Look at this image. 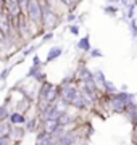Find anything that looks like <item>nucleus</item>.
I'll list each match as a JSON object with an SVG mask.
<instances>
[{"label":"nucleus","mask_w":137,"mask_h":145,"mask_svg":"<svg viewBox=\"0 0 137 145\" xmlns=\"http://www.w3.org/2000/svg\"><path fill=\"white\" fill-rule=\"evenodd\" d=\"M24 15H26L27 21L31 23L36 37L39 36L40 32H44V27H42L44 10H42V3H40V0H29V2H27L26 10H24Z\"/></svg>","instance_id":"1"},{"label":"nucleus","mask_w":137,"mask_h":145,"mask_svg":"<svg viewBox=\"0 0 137 145\" xmlns=\"http://www.w3.org/2000/svg\"><path fill=\"white\" fill-rule=\"evenodd\" d=\"M134 100V93H129L126 90H121V92H116L113 95H106V102H108V106H110L111 113L116 114H124L126 111V106L129 102Z\"/></svg>","instance_id":"2"},{"label":"nucleus","mask_w":137,"mask_h":145,"mask_svg":"<svg viewBox=\"0 0 137 145\" xmlns=\"http://www.w3.org/2000/svg\"><path fill=\"white\" fill-rule=\"evenodd\" d=\"M58 87H60V100H63L65 103H68L69 106H71V103L79 97V93H81V89L76 86V82L58 84Z\"/></svg>","instance_id":"3"},{"label":"nucleus","mask_w":137,"mask_h":145,"mask_svg":"<svg viewBox=\"0 0 137 145\" xmlns=\"http://www.w3.org/2000/svg\"><path fill=\"white\" fill-rule=\"evenodd\" d=\"M7 11H8V15L15 20L18 18L20 15H23V8L20 5V2L18 0H7Z\"/></svg>","instance_id":"4"},{"label":"nucleus","mask_w":137,"mask_h":145,"mask_svg":"<svg viewBox=\"0 0 137 145\" xmlns=\"http://www.w3.org/2000/svg\"><path fill=\"white\" fill-rule=\"evenodd\" d=\"M57 140L53 139V135L47 134L45 131H39L37 132V137H36V145H55Z\"/></svg>","instance_id":"5"},{"label":"nucleus","mask_w":137,"mask_h":145,"mask_svg":"<svg viewBox=\"0 0 137 145\" xmlns=\"http://www.w3.org/2000/svg\"><path fill=\"white\" fill-rule=\"evenodd\" d=\"M94 82H95V86L99 87L100 92L105 90V86H106V82H108V79L105 78V74H103L102 69H95L94 71Z\"/></svg>","instance_id":"6"},{"label":"nucleus","mask_w":137,"mask_h":145,"mask_svg":"<svg viewBox=\"0 0 137 145\" xmlns=\"http://www.w3.org/2000/svg\"><path fill=\"white\" fill-rule=\"evenodd\" d=\"M61 55H63V48H61L60 45H55L47 52V57H45L44 63H45V65H47V63H52V61H55V60H58Z\"/></svg>","instance_id":"7"},{"label":"nucleus","mask_w":137,"mask_h":145,"mask_svg":"<svg viewBox=\"0 0 137 145\" xmlns=\"http://www.w3.org/2000/svg\"><path fill=\"white\" fill-rule=\"evenodd\" d=\"M8 121H10L13 126H23L26 124V114L21 113V111H13V113H10V116H8Z\"/></svg>","instance_id":"8"},{"label":"nucleus","mask_w":137,"mask_h":145,"mask_svg":"<svg viewBox=\"0 0 137 145\" xmlns=\"http://www.w3.org/2000/svg\"><path fill=\"white\" fill-rule=\"evenodd\" d=\"M40 123H42V119L37 118V116H34V118L27 119L26 124H24V129H26V132H36V131L40 129Z\"/></svg>","instance_id":"9"},{"label":"nucleus","mask_w":137,"mask_h":145,"mask_svg":"<svg viewBox=\"0 0 137 145\" xmlns=\"http://www.w3.org/2000/svg\"><path fill=\"white\" fill-rule=\"evenodd\" d=\"M90 48H92V45H90V36L85 34L84 37H81L79 40H78V50H81V52H84V53H89Z\"/></svg>","instance_id":"10"},{"label":"nucleus","mask_w":137,"mask_h":145,"mask_svg":"<svg viewBox=\"0 0 137 145\" xmlns=\"http://www.w3.org/2000/svg\"><path fill=\"white\" fill-rule=\"evenodd\" d=\"M24 132H26V129H24L23 126H15V127L11 129V132H10V139L13 140V142H18V140L23 139Z\"/></svg>","instance_id":"11"},{"label":"nucleus","mask_w":137,"mask_h":145,"mask_svg":"<svg viewBox=\"0 0 137 145\" xmlns=\"http://www.w3.org/2000/svg\"><path fill=\"white\" fill-rule=\"evenodd\" d=\"M58 123H60V126H63V127H68L73 123V116L68 111H63V113L60 114V118H58Z\"/></svg>","instance_id":"12"},{"label":"nucleus","mask_w":137,"mask_h":145,"mask_svg":"<svg viewBox=\"0 0 137 145\" xmlns=\"http://www.w3.org/2000/svg\"><path fill=\"white\" fill-rule=\"evenodd\" d=\"M103 11H105L106 15L115 16V15H118V11H119V7H118V5H108V3H106V5L103 7Z\"/></svg>","instance_id":"13"},{"label":"nucleus","mask_w":137,"mask_h":145,"mask_svg":"<svg viewBox=\"0 0 137 145\" xmlns=\"http://www.w3.org/2000/svg\"><path fill=\"white\" fill-rule=\"evenodd\" d=\"M42 45V42H39V44H36V45H31L29 48H26L24 52H23V58H26L29 57V55H34V52H37L39 50V47Z\"/></svg>","instance_id":"14"},{"label":"nucleus","mask_w":137,"mask_h":145,"mask_svg":"<svg viewBox=\"0 0 137 145\" xmlns=\"http://www.w3.org/2000/svg\"><path fill=\"white\" fill-rule=\"evenodd\" d=\"M129 32H131L132 39H137V20L136 18L129 21Z\"/></svg>","instance_id":"15"},{"label":"nucleus","mask_w":137,"mask_h":145,"mask_svg":"<svg viewBox=\"0 0 137 145\" xmlns=\"http://www.w3.org/2000/svg\"><path fill=\"white\" fill-rule=\"evenodd\" d=\"M68 31L73 34V36H79V31H81V26L78 24V23H71V24H68Z\"/></svg>","instance_id":"16"},{"label":"nucleus","mask_w":137,"mask_h":145,"mask_svg":"<svg viewBox=\"0 0 137 145\" xmlns=\"http://www.w3.org/2000/svg\"><path fill=\"white\" fill-rule=\"evenodd\" d=\"M11 68H13V65H11V66H8V68H3V69H2V72H0V81H2V82H5L7 78L10 76Z\"/></svg>","instance_id":"17"},{"label":"nucleus","mask_w":137,"mask_h":145,"mask_svg":"<svg viewBox=\"0 0 137 145\" xmlns=\"http://www.w3.org/2000/svg\"><path fill=\"white\" fill-rule=\"evenodd\" d=\"M10 113H8V110H7V105H0V121H5L8 119Z\"/></svg>","instance_id":"18"},{"label":"nucleus","mask_w":137,"mask_h":145,"mask_svg":"<svg viewBox=\"0 0 137 145\" xmlns=\"http://www.w3.org/2000/svg\"><path fill=\"white\" fill-rule=\"evenodd\" d=\"M89 57L90 58H102V57H103V52H102L100 48H90Z\"/></svg>","instance_id":"19"},{"label":"nucleus","mask_w":137,"mask_h":145,"mask_svg":"<svg viewBox=\"0 0 137 145\" xmlns=\"http://www.w3.org/2000/svg\"><path fill=\"white\" fill-rule=\"evenodd\" d=\"M66 21H68L69 24H71V23H76V21H78V15H76V13H73V11L69 10V11H68V15H66Z\"/></svg>","instance_id":"20"},{"label":"nucleus","mask_w":137,"mask_h":145,"mask_svg":"<svg viewBox=\"0 0 137 145\" xmlns=\"http://www.w3.org/2000/svg\"><path fill=\"white\" fill-rule=\"evenodd\" d=\"M52 39H53V31H45L42 34V40L40 42L44 44V42H48V40H52Z\"/></svg>","instance_id":"21"},{"label":"nucleus","mask_w":137,"mask_h":145,"mask_svg":"<svg viewBox=\"0 0 137 145\" xmlns=\"http://www.w3.org/2000/svg\"><path fill=\"white\" fill-rule=\"evenodd\" d=\"M32 65H40V66H44L42 60H40V57H39L37 53H34V55H32Z\"/></svg>","instance_id":"22"},{"label":"nucleus","mask_w":137,"mask_h":145,"mask_svg":"<svg viewBox=\"0 0 137 145\" xmlns=\"http://www.w3.org/2000/svg\"><path fill=\"white\" fill-rule=\"evenodd\" d=\"M134 129H132V142L137 145V123H134Z\"/></svg>","instance_id":"23"},{"label":"nucleus","mask_w":137,"mask_h":145,"mask_svg":"<svg viewBox=\"0 0 137 145\" xmlns=\"http://www.w3.org/2000/svg\"><path fill=\"white\" fill-rule=\"evenodd\" d=\"M7 11V0H0V15Z\"/></svg>","instance_id":"24"},{"label":"nucleus","mask_w":137,"mask_h":145,"mask_svg":"<svg viewBox=\"0 0 137 145\" xmlns=\"http://www.w3.org/2000/svg\"><path fill=\"white\" fill-rule=\"evenodd\" d=\"M18 2H20V5H21V8H23V13H24V10H26L27 2H29V0H18Z\"/></svg>","instance_id":"25"},{"label":"nucleus","mask_w":137,"mask_h":145,"mask_svg":"<svg viewBox=\"0 0 137 145\" xmlns=\"http://www.w3.org/2000/svg\"><path fill=\"white\" fill-rule=\"evenodd\" d=\"M119 2H121V0H106L108 5H119Z\"/></svg>","instance_id":"26"},{"label":"nucleus","mask_w":137,"mask_h":145,"mask_svg":"<svg viewBox=\"0 0 137 145\" xmlns=\"http://www.w3.org/2000/svg\"><path fill=\"white\" fill-rule=\"evenodd\" d=\"M134 5H136V8H137V0H134Z\"/></svg>","instance_id":"27"},{"label":"nucleus","mask_w":137,"mask_h":145,"mask_svg":"<svg viewBox=\"0 0 137 145\" xmlns=\"http://www.w3.org/2000/svg\"><path fill=\"white\" fill-rule=\"evenodd\" d=\"M40 2H45V0H40Z\"/></svg>","instance_id":"28"}]
</instances>
